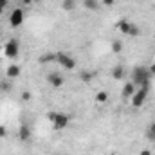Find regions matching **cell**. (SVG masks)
I'll use <instances>...</instances> for the list:
<instances>
[{"label": "cell", "instance_id": "1", "mask_svg": "<svg viewBox=\"0 0 155 155\" xmlns=\"http://www.w3.org/2000/svg\"><path fill=\"white\" fill-rule=\"evenodd\" d=\"M150 79H152V74H150L148 67L139 65V67H135V69L132 71V83H134L135 87H141V85H144V83H150Z\"/></svg>", "mask_w": 155, "mask_h": 155}, {"label": "cell", "instance_id": "2", "mask_svg": "<svg viewBox=\"0 0 155 155\" xmlns=\"http://www.w3.org/2000/svg\"><path fill=\"white\" fill-rule=\"evenodd\" d=\"M148 92H150V83H144V85H141V87L135 90V94L130 97V101H132V107H134V108H141V107L144 105L146 97H148Z\"/></svg>", "mask_w": 155, "mask_h": 155}, {"label": "cell", "instance_id": "3", "mask_svg": "<svg viewBox=\"0 0 155 155\" xmlns=\"http://www.w3.org/2000/svg\"><path fill=\"white\" fill-rule=\"evenodd\" d=\"M47 119L52 123V126L56 130H63L71 123V117L67 116V114H63V112H47Z\"/></svg>", "mask_w": 155, "mask_h": 155}, {"label": "cell", "instance_id": "4", "mask_svg": "<svg viewBox=\"0 0 155 155\" xmlns=\"http://www.w3.org/2000/svg\"><path fill=\"white\" fill-rule=\"evenodd\" d=\"M4 54H5V58H9V60H16L18 54H20V41L16 38L7 40V41L4 43Z\"/></svg>", "mask_w": 155, "mask_h": 155}, {"label": "cell", "instance_id": "5", "mask_svg": "<svg viewBox=\"0 0 155 155\" xmlns=\"http://www.w3.org/2000/svg\"><path fill=\"white\" fill-rule=\"evenodd\" d=\"M56 63H60L67 71H74L76 69V60L69 52H63V51H58L56 52Z\"/></svg>", "mask_w": 155, "mask_h": 155}, {"label": "cell", "instance_id": "6", "mask_svg": "<svg viewBox=\"0 0 155 155\" xmlns=\"http://www.w3.org/2000/svg\"><path fill=\"white\" fill-rule=\"evenodd\" d=\"M24 20H25L24 9H22V7H15V9L11 11V15H9V25H11V27H20V25L24 24Z\"/></svg>", "mask_w": 155, "mask_h": 155}, {"label": "cell", "instance_id": "7", "mask_svg": "<svg viewBox=\"0 0 155 155\" xmlns=\"http://www.w3.org/2000/svg\"><path fill=\"white\" fill-rule=\"evenodd\" d=\"M47 83L54 88H60V87L65 85V78L61 74H58V72H51V74H47Z\"/></svg>", "mask_w": 155, "mask_h": 155}, {"label": "cell", "instance_id": "8", "mask_svg": "<svg viewBox=\"0 0 155 155\" xmlns=\"http://www.w3.org/2000/svg\"><path fill=\"white\" fill-rule=\"evenodd\" d=\"M20 74H22V67H20L18 63H11V65H7V69H5V78L15 79V78H20Z\"/></svg>", "mask_w": 155, "mask_h": 155}, {"label": "cell", "instance_id": "9", "mask_svg": "<svg viewBox=\"0 0 155 155\" xmlns=\"http://www.w3.org/2000/svg\"><path fill=\"white\" fill-rule=\"evenodd\" d=\"M130 25H132V22H130L128 18H121V20L116 24L117 31H119L121 35H128V31H130Z\"/></svg>", "mask_w": 155, "mask_h": 155}, {"label": "cell", "instance_id": "10", "mask_svg": "<svg viewBox=\"0 0 155 155\" xmlns=\"http://www.w3.org/2000/svg\"><path fill=\"white\" fill-rule=\"evenodd\" d=\"M18 139L20 141H29L31 139V128L27 124H20L18 126Z\"/></svg>", "mask_w": 155, "mask_h": 155}, {"label": "cell", "instance_id": "11", "mask_svg": "<svg viewBox=\"0 0 155 155\" xmlns=\"http://www.w3.org/2000/svg\"><path fill=\"white\" fill-rule=\"evenodd\" d=\"M124 76H126V71H124V67H123L121 63H117L116 67L112 69V78H114L116 81H121Z\"/></svg>", "mask_w": 155, "mask_h": 155}, {"label": "cell", "instance_id": "12", "mask_svg": "<svg viewBox=\"0 0 155 155\" xmlns=\"http://www.w3.org/2000/svg\"><path fill=\"white\" fill-rule=\"evenodd\" d=\"M135 90H137V87H135L132 81H128V83H124V87H123V90H121V92H123V96H124V97H132V96L135 94Z\"/></svg>", "mask_w": 155, "mask_h": 155}, {"label": "cell", "instance_id": "13", "mask_svg": "<svg viewBox=\"0 0 155 155\" xmlns=\"http://www.w3.org/2000/svg\"><path fill=\"white\" fill-rule=\"evenodd\" d=\"M83 7L87 11H97L101 7V4H99V0H83Z\"/></svg>", "mask_w": 155, "mask_h": 155}, {"label": "cell", "instance_id": "14", "mask_svg": "<svg viewBox=\"0 0 155 155\" xmlns=\"http://www.w3.org/2000/svg\"><path fill=\"white\" fill-rule=\"evenodd\" d=\"M107 101H108V92H107V90L96 92V103H97V105H105Z\"/></svg>", "mask_w": 155, "mask_h": 155}, {"label": "cell", "instance_id": "15", "mask_svg": "<svg viewBox=\"0 0 155 155\" xmlns=\"http://www.w3.org/2000/svg\"><path fill=\"white\" fill-rule=\"evenodd\" d=\"M78 5V0H61V9L63 11H72Z\"/></svg>", "mask_w": 155, "mask_h": 155}, {"label": "cell", "instance_id": "16", "mask_svg": "<svg viewBox=\"0 0 155 155\" xmlns=\"http://www.w3.org/2000/svg\"><path fill=\"white\" fill-rule=\"evenodd\" d=\"M110 49H112L114 54H121V52H123V41H121V40H114V41L110 43Z\"/></svg>", "mask_w": 155, "mask_h": 155}, {"label": "cell", "instance_id": "17", "mask_svg": "<svg viewBox=\"0 0 155 155\" xmlns=\"http://www.w3.org/2000/svg\"><path fill=\"white\" fill-rule=\"evenodd\" d=\"M92 78H94V72H90V71H81V72H79V79H81L83 83H90Z\"/></svg>", "mask_w": 155, "mask_h": 155}, {"label": "cell", "instance_id": "18", "mask_svg": "<svg viewBox=\"0 0 155 155\" xmlns=\"http://www.w3.org/2000/svg\"><path fill=\"white\" fill-rule=\"evenodd\" d=\"M146 137H148L150 141H155V121L150 123V126H148V130H146Z\"/></svg>", "mask_w": 155, "mask_h": 155}, {"label": "cell", "instance_id": "19", "mask_svg": "<svg viewBox=\"0 0 155 155\" xmlns=\"http://www.w3.org/2000/svg\"><path fill=\"white\" fill-rule=\"evenodd\" d=\"M139 35H141V29L132 24V25H130V31H128V36H139Z\"/></svg>", "mask_w": 155, "mask_h": 155}, {"label": "cell", "instance_id": "20", "mask_svg": "<svg viewBox=\"0 0 155 155\" xmlns=\"http://www.w3.org/2000/svg\"><path fill=\"white\" fill-rule=\"evenodd\" d=\"M45 61H56V52L54 54H45L40 58V63H45Z\"/></svg>", "mask_w": 155, "mask_h": 155}, {"label": "cell", "instance_id": "21", "mask_svg": "<svg viewBox=\"0 0 155 155\" xmlns=\"http://www.w3.org/2000/svg\"><path fill=\"white\" fill-rule=\"evenodd\" d=\"M7 5H9V0H0V15L7 9Z\"/></svg>", "mask_w": 155, "mask_h": 155}, {"label": "cell", "instance_id": "22", "mask_svg": "<svg viewBox=\"0 0 155 155\" xmlns=\"http://www.w3.org/2000/svg\"><path fill=\"white\" fill-rule=\"evenodd\" d=\"M4 137H7V128L4 124H0V139H4Z\"/></svg>", "mask_w": 155, "mask_h": 155}, {"label": "cell", "instance_id": "23", "mask_svg": "<svg viewBox=\"0 0 155 155\" xmlns=\"http://www.w3.org/2000/svg\"><path fill=\"white\" fill-rule=\"evenodd\" d=\"M22 99H24V101H29V99H31V92H29V90H24V92H22Z\"/></svg>", "mask_w": 155, "mask_h": 155}, {"label": "cell", "instance_id": "24", "mask_svg": "<svg viewBox=\"0 0 155 155\" xmlns=\"http://www.w3.org/2000/svg\"><path fill=\"white\" fill-rule=\"evenodd\" d=\"M101 4H103V5H107V7H112V5L116 4V0H101Z\"/></svg>", "mask_w": 155, "mask_h": 155}, {"label": "cell", "instance_id": "25", "mask_svg": "<svg viewBox=\"0 0 155 155\" xmlns=\"http://www.w3.org/2000/svg\"><path fill=\"white\" fill-rule=\"evenodd\" d=\"M139 155H152V150H150V148H143V150L139 152Z\"/></svg>", "mask_w": 155, "mask_h": 155}, {"label": "cell", "instance_id": "26", "mask_svg": "<svg viewBox=\"0 0 155 155\" xmlns=\"http://www.w3.org/2000/svg\"><path fill=\"white\" fill-rule=\"evenodd\" d=\"M148 71H150V74H152V76H155V63H152V65L148 67Z\"/></svg>", "mask_w": 155, "mask_h": 155}, {"label": "cell", "instance_id": "27", "mask_svg": "<svg viewBox=\"0 0 155 155\" xmlns=\"http://www.w3.org/2000/svg\"><path fill=\"white\" fill-rule=\"evenodd\" d=\"M31 2H33V0H20V4H22V5H29Z\"/></svg>", "mask_w": 155, "mask_h": 155}, {"label": "cell", "instance_id": "28", "mask_svg": "<svg viewBox=\"0 0 155 155\" xmlns=\"http://www.w3.org/2000/svg\"><path fill=\"white\" fill-rule=\"evenodd\" d=\"M110 155H117V153H110Z\"/></svg>", "mask_w": 155, "mask_h": 155}]
</instances>
